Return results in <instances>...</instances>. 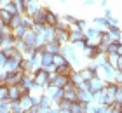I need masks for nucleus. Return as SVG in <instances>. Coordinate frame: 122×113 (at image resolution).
I'll list each match as a JSON object with an SVG mask.
<instances>
[{
    "instance_id": "obj_20",
    "label": "nucleus",
    "mask_w": 122,
    "mask_h": 113,
    "mask_svg": "<svg viewBox=\"0 0 122 113\" xmlns=\"http://www.w3.org/2000/svg\"><path fill=\"white\" fill-rule=\"evenodd\" d=\"M58 23H59V14H58V12H54L52 9H49V7H47V25L56 28Z\"/></svg>"
},
{
    "instance_id": "obj_18",
    "label": "nucleus",
    "mask_w": 122,
    "mask_h": 113,
    "mask_svg": "<svg viewBox=\"0 0 122 113\" xmlns=\"http://www.w3.org/2000/svg\"><path fill=\"white\" fill-rule=\"evenodd\" d=\"M21 87L19 85H10L9 87V103L10 101H19V98H21Z\"/></svg>"
},
{
    "instance_id": "obj_52",
    "label": "nucleus",
    "mask_w": 122,
    "mask_h": 113,
    "mask_svg": "<svg viewBox=\"0 0 122 113\" xmlns=\"http://www.w3.org/2000/svg\"><path fill=\"white\" fill-rule=\"evenodd\" d=\"M61 113H71L70 110H63V111H61Z\"/></svg>"
},
{
    "instance_id": "obj_9",
    "label": "nucleus",
    "mask_w": 122,
    "mask_h": 113,
    "mask_svg": "<svg viewBox=\"0 0 122 113\" xmlns=\"http://www.w3.org/2000/svg\"><path fill=\"white\" fill-rule=\"evenodd\" d=\"M21 77H23V71H21V70L19 71H12V73L9 71L7 78H5V85H7V87H10V85H19Z\"/></svg>"
},
{
    "instance_id": "obj_21",
    "label": "nucleus",
    "mask_w": 122,
    "mask_h": 113,
    "mask_svg": "<svg viewBox=\"0 0 122 113\" xmlns=\"http://www.w3.org/2000/svg\"><path fill=\"white\" fill-rule=\"evenodd\" d=\"M87 108V103H82V101H73L70 106V111L71 113H86Z\"/></svg>"
},
{
    "instance_id": "obj_7",
    "label": "nucleus",
    "mask_w": 122,
    "mask_h": 113,
    "mask_svg": "<svg viewBox=\"0 0 122 113\" xmlns=\"http://www.w3.org/2000/svg\"><path fill=\"white\" fill-rule=\"evenodd\" d=\"M77 99L82 103H91V101H94V94L87 87H79L77 89Z\"/></svg>"
},
{
    "instance_id": "obj_22",
    "label": "nucleus",
    "mask_w": 122,
    "mask_h": 113,
    "mask_svg": "<svg viewBox=\"0 0 122 113\" xmlns=\"http://www.w3.org/2000/svg\"><path fill=\"white\" fill-rule=\"evenodd\" d=\"M79 40H86V33L80 30H70V44H75Z\"/></svg>"
},
{
    "instance_id": "obj_15",
    "label": "nucleus",
    "mask_w": 122,
    "mask_h": 113,
    "mask_svg": "<svg viewBox=\"0 0 122 113\" xmlns=\"http://www.w3.org/2000/svg\"><path fill=\"white\" fill-rule=\"evenodd\" d=\"M19 104H21V108H23L25 111H28L31 106H33V99H31V92L30 94H23L19 98Z\"/></svg>"
},
{
    "instance_id": "obj_2",
    "label": "nucleus",
    "mask_w": 122,
    "mask_h": 113,
    "mask_svg": "<svg viewBox=\"0 0 122 113\" xmlns=\"http://www.w3.org/2000/svg\"><path fill=\"white\" fill-rule=\"evenodd\" d=\"M105 85H107V80H103V78L99 77V75L86 82V87L89 89L92 94H94V92H99V90H103V89H105Z\"/></svg>"
},
{
    "instance_id": "obj_8",
    "label": "nucleus",
    "mask_w": 122,
    "mask_h": 113,
    "mask_svg": "<svg viewBox=\"0 0 122 113\" xmlns=\"http://www.w3.org/2000/svg\"><path fill=\"white\" fill-rule=\"evenodd\" d=\"M31 19L35 25H47V7H40L31 16Z\"/></svg>"
},
{
    "instance_id": "obj_54",
    "label": "nucleus",
    "mask_w": 122,
    "mask_h": 113,
    "mask_svg": "<svg viewBox=\"0 0 122 113\" xmlns=\"http://www.w3.org/2000/svg\"><path fill=\"white\" fill-rule=\"evenodd\" d=\"M119 44H122V37H120V40H119Z\"/></svg>"
},
{
    "instance_id": "obj_41",
    "label": "nucleus",
    "mask_w": 122,
    "mask_h": 113,
    "mask_svg": "<svg viewBox=\"0 0 122 113\" xmlns=\"http://www.w3.org/2000/svg\"><path fill=\"white\" fill-rule=\"evenodd\" d=\"M7 54H5V50H2L0 49V68H4L5 66V63H7Z\"/></svg>"
},
{
    "instance_id": "obj_44",
    "label": "nucleus",
    "mask_w": 122,
    "mask_h": 113,
    "mask_svg": "<svg viewBox=\"0 0 122 113\" xmlns=\"http://www.w3.org/2000/svg\"><path fill=\"white\" fill-rule=\"evenodd\" d=\"M44 70H46L47 73H52V71H56V70H58V66L52 63V64H47V66H44Z\"/></svg>"
},
{
    "instance_id": "obj_3",
    "label": "nucleus",
    "mask_w": 122,
    "mask_h": 113,
    "mask_svg": "<svg viewBox=\"0 0 122 113\" xmlns=\"http://www.w3.org/2000/svg\"><path fill=\"white\" fill-rule=\"evenodd\" d=\"M44 94H47L54 103L63 99V89L61 87H56V85H46L44 87Z\"/></svg>"
},
{
    "instance_id": "obj_19",
    "label": "nucleus",
    "mask_w": 122,
    "mask_h": 113,
    "mask_svg": "<svg viewBox=\"0 0 122 113\" xmlns=\"http://www.w3.org/2000/svg\"><path fill=\"white\" fill-rule=\"evenodd\" d=\"M19 70L23 71V73H33L35 66H33V63H31L30 58H23V61H21V64H19Z\"/></svg>"
},
{
    "instance_id": "obj_28",
    "label": "nucleus",
    "mask_w": 122,
    "mask_h": 113,
    "mask_svg": "<svg viewBox=\"0 0 122 113\" xmlns=\"http://www.w3.org/2000/svg\"><path fill=\"white\" fill-rule=\"evenodd\" d=\"M54 104H56V103H54L47 94H42L40 96V104H38V106H42V108H51V106H54Z\"/></svg>"
},
{
    "instance_id": "obj_13",
    "label": "nucleus",
    "mask_w": 122,
    "mask_h": 113,
    "mask_svg": "<svg viewBox=\"0 0 122 113\" xmlns=\"http://www.w3.org/2000/svg\"><path fill=\"white\" fill-rule=\"evenodd\" d=\"M44 52H51V54H59L61 52V44H58L56 40L47 42L44 45Z\"/></svg>"
},
{
    "instance_id": "obj_45",
    "label": "nucleus",
    "mask_w": 122,
    "mask_h": 113,
    "mask_svg": "<svg viewBox=\"0 0 122 113\" xmlns=\"http://www.w3.org/2000/svg\"><path fill=\"white\" fill-rule=\"evenodd\" d=\"M117 85H122V71H117V75H115V80H113Z\"/></svg>"
},
{
    "instance_id": "obj_31",
    "label": "nucleus",
    "mask_w": 122,
    "mask_h": 113,
    "mask_svg": "<svg viewBox=\"0 0 122 113\" xmlns=\"http://www.w3.org/2000/svg\"><path fill=\"white\" fill-rule=\"evenodd\" d=\"M23 18H25V14H14L12 16V19H10V23H9V26L10 28H16V26H19L21 23H23Z\"/></svg>"
},
{
    "instance_id": "obj_4",
    "label": "nucleus",
    "mask_w": 122,
    "mask_h": 113,
    "mask_svg": "<svg viewBox=\"0 0 122 113\" xmlns=\"http://www.w3.org/2000/svg\"><path fill=\"white\" fill-rule=\"evenodd\" d=\"M54 40L58 44H68L70 42V26H59L56 28V37H54Z\"/></svg>"
},
{
    "instance_id": "obj_24",
    "label": "nucleus",
    "mask_w": 122,
    "mask_h": 113,
    "mask_svg": "<svg viewBox=\"0 0 122 113\" xmlns=\"http://www.w3.org/2000/svg\"><path fill=\"white\" fill-rule=\"evenodd\" d=\"M28 30H30V28L26 26L25 23H21L19 26H16V28H12V35H14L16 38H23V37H25V33L28 31Z\"/></svg>"
},
{
    "instance_id": "obj_11",
    "label": "nucleus",
    "mask_w": 122,
    "mask_h": 113,
    "mask_svg": "<svg viewBox=\"0 0 122 113\" xmlns=\"http://www.w3.org/2000/svg\"><path fill=\"white\" fill-rule=\"evenodd\" d=\"M40 7H42V5L38 4V0H28V2H26V9H25V14H26V16H30V18H31V16L35 14V12H37V10L40 9Z\"/></svg>"
},
{
    "instance_id": "obj_12",
    "label": "nucleus",
    "mask_w": 122,
    "mask_h": 113,
    "mask_svg": "<svg viewBox=\"0 0 122 113\" xmlns=\"http://www.w3.org/2000/svg\"><path fill=\"white\" fill-rule=\"evenodd\" d=\"M92 25H96L101 31H107L108 26H110V23H108V19L105 18V16H96V18L92 19Z\"/></svg>"
},
{
    "instance_id": "obj_48",
    "label": "nucleus",
    "mask_w": 122,
    "mask_h": 113,
    "mask_svg": "<svg viewBox=\"0 0 122 113\" xmlns=\"http://www.w3.org/2000/svg\"><path fill=\"white\" fill-rule=\"evenodd\" d=\"M94 4H96V0H84V5H86V7H92Z\"/></svg>"
},
{
    "instance_id": "obj_23",
    "label": "nucleus",
    "mask_w": 122,
    "mask_h": 113,
    "mask_svg": "<svg viewBox=\"0 0 122 113\" xmlns=\"http://www.w3.org/2000/svg\"><path fill=\"white\" fill-rule=\"evenodd\" d=\"M117 89H119V85L115 82H107V85H105V89H103V92L108 96V98H112L113 99V96H115V92H117Z\"/></svg>"
},
{
    "instance_id": "obj_51",
    "label": "nucleus",
    "mask_w": 122,
    "mask_h": 113,
    "mask_svg": "<svg viewBox=\"0 0 122 113\" xmlns=\"http://www.w3.org/2000/svg\"><path fill=\"white\" fill-rule=\"evenodd\" d=\"M117 54L122 56V44H119V47H117Z\"/></svg>"
},
{
    "instance_id": "obj_43",
    "label": "nucleus",
    "mask_w": 122,
    "mask_h": 113,
    "mask_svg": "<svg viewBox=\"0 0 122 113\" xmlns=\"http://www.w3.org/2000/svg\"><path fill=\"white\" fill-rule=\"evenodd\" d=\"M5 10H7V12H10V14H18V7H16L12 2H10L7 7H5Z\"/></svg>"
},
{
    "instance_id": "obj_35",
    "label": "nucleus",
    "mask_w": 122,
    "mask_h": 113,
    "mask_svg": "<svg viewBox=\"0 0 122 113\" xmlns=\"http://www.w3.org/2000/svg\"><path fill=\"white\" fill-rule=\"evenodd\" d=\"M52 61H54V54H51V52H44L42 54V68L47 66V64H52Z\"/></svg>"
},
{
    "instance_id": "obj_40",
    "label": "nucleus",
    "mask_w": 122,
    "mask_h": 113,
    "mask_svg": "<svg viewBox=\"0 0 122 113\" xmlns=\"http://www.w3.org/2000/svg\"><path fill=\"white\" fill-rule=\"evenodd\" d=\"M0 113H10L9 101H2V99H0Z\"/></svg>"
},
{
    "instance_id": "obj_42",
    "label": "nucleus",
    "mask_w": 122,
    "mask_h": 113,
    "mask_svg": "<svg viewBox=\"0 0 122 113\" xmlns=\"http://www.w3.org/2000/svg\"><path fill=\"white\" fill-rule=\"evenodd\" d=\"M107 19H108V23H110V26H119V25H120L119 18H115V16H110V18H107Z\"/></svg>"
},
{
    "instance_id": "obj_49",
    "label": "nucleus",
    "mask_w": 122,
    "mask_h": 113,
    "mask_svg": "<svg viewBox=\"0 0 122 113\" xmlns=\"http://www.w3.org/2000/svg\"><path fill=\"white\" fill-rule=\"evenodd\" d=\"M117 71H122V56H119V61H117Z\"/></svg>"
},
{
    "instance_id": "obj_53",
    "label": "nucleus",
    "mask_w": 122,
    "mask_h": 113,
    "mask_svg": "<svg viewBox=\"0 0 122 113\" xmlns=\"http://www.w3.org/2000/svg\"><path fill=\"white\" fill-rule=\"evenodd\" d=\"M59 2H61V4H65V2H68V0H59Z\"/></svg>"
},
{
    "instance_id": "obj_36",
    "label": "nucleus",
    "mask_w": 122,
    "mask_h": 113,
    "mask_svg": "<svg viewBox=\"0 0 122 113\" xmlns=\"http://www.w3.org/2000/svg\"><path fill=\"white\" fill-rule=\"evenodd\" d=\"M56 106H58V110L59 111H63V110H70V106H71V103H70V101L68 99H61V101H58V103H56Z\"/></svg>"
},
{
    "instance_id": "obj_46",
    "label": "nucleus",
    "mask_w": 122,
    "mask_h": 113,
    "mask_svg": "<svg viewBox=\"0 0 122 113\" xmlns=\"http://www.w3.org/2000/svg\"><path fill=\"white\" fill-rule=\"evenodd\" d=\"M103 16H105V18H110V16H113V12H112V9H110V7H107V9L103 10Z\"/></svg>"
},
{
    "instance_id": "obj_27",
    "label": "nucleus",
    "mask_w": 122,
    "mask_h": 113,
    "mask_svg": "<svg viewBox=\"0 0 122 113\" xmlns=\"http://www.w3.org/2000/svg\"><path fill=\"white\" fill-rule=\"evenodd\" d=\"M110 35H112V38H113V42H119L120 40V37H122V30L119 26H108V30H107Z\"/></svg>"
},
{
    "instance_id": "obj_30",
    "label": "nucleus",
    "mask_w": 122,
    "mask_h": 113,
    "mask_svg": "<svg viewBox=\"0 0 122 113\" xmlns=\"http://www.w3.org/2000/svg\"><path fill=\"white\" fill-rule=\"evenodd\" d=\"M112 42H113L112 35H110L108 31H101V49L105 50V47H107L108 44H112Z\"/></svg>"
},
{
    "instance_id": "obj_1",
    "label": "nucleus",
    "mask_w": 122,
    "mask_h": 113,
    "mask_svg": "<svg viewBox=\"0 0 122 113\" xmlns=\"http://www.w3.org/2000/svg\"><path fill=\"white\" fill-rule=\"evenodd\" d=\"M98 75L101 77L103 80H107V82H113L115 80V75H117V68L107 61V63H103L101 66L98 68Z\"/></svg>"
},
{
    "instance_id": "obj_17",
    "label": "nucleus",
    "mask_w": 122,
    "mask_h": 113,
    "mask_svg": "<svg viewBox=\"0 0 122 113\" xmlns=\"http://www.w3.org/2000/svg\"><path fill=\"white\" fill-rule=\"evenodd\" d=\"M42 35H44V38H46V42H52L54 37H56V28L46 25V26H44V30H42Z\"/></svg>"
},
{
    "instance_id": "obj_39",
    "label": "nucleus",
    "mask_w": 122,
    "mask_h": 113,
    "mask_svg": "<svg viewBox=\"0 0 122 113\" xmlns=\"http://www.w3.org/2000/svg\"><path fill=\"white\" fill-rule=\"evenodd\" d=\"M113 103H117V104H122V85H119L117 92H115V96H113Z\"/></svg>"
},
{
    "instance_id": "obj_25",
    "label": "nucleus",
    "mask_w": 122,
    "mask_h": 113,
    "mask_svg": "<svg viewBox=\"0 0 122 113\" xmlns=\"http://www.w3.org/2000/svg\"><path fill=\"white\" fill-rule=\"evenodd\" d=\"M68 82H70V77H66V75H59V73H58L56 78H54V82L51 84V85H56V87H61V89H63Z\"/></svg>"
},
{
    "instance_id": "obj_34",
    "label": "nucleus",
    "mask_w": 122,
    "mask_h": 113,
    "mask_svg": "<svg viewBox=\"0 0 122 113\" xmlns=\"http://www.w3.org/2000/svg\"><path fill=\"white\" fill-rule=\"evenodd\" d=\"M9 108H10V113H25V110L21 108V104H19V101H10Z\"/></svg>"
},
{
    "instance_id": "obj_6",
    "label": "nucleus",
    "mask_w": 122,
    "mask_h": 113,
    "mask_svg": "<svg viewBox=\"0 0 122 113\" xmlns=\"http://www.w3.org/2000/svg\"><path fill=\"white\" fill-rule=\"evenodd\" d=\"M33 82L38 84V85H42V87H46L47 85V71L44 70V68L33 70Z\"/></svg>"
},
{
    "instance_id": "obj_29",
    "label": "nucleus",
    "mask_w": 122,
    "mask_h": 113,
    "mask_svg": "<svg viewBox=\"0 0 122 113\" xmlns=\"http://www.w3.org/2000/svg\"><path fill=\"white\" fill-rule=\"evenodd\" d=\"M52 63L56 64V66H66V64L70 63V61H68V59H66L63 54L59 52V54H54V61H52Z\"/></svg>"
},
{
    "instance_id": "obj_5",
    "label": "nucleus",
    "mask_w": 122,
    "mask_h": 113,
    "mask_svg": "<svg viewBox=\"0 0 122 113\" xmlns=\"http://www.w3.org/2000/svg\"><path fill=\"white\" fill-rule=\"evenodd\" d=\"M103 52V49H101V45H87V47L82 50V54L87 58V61H92V59H96L99 54Z\"/></svg>"
},
{
    "instance_id": "obj_14",
    "label": "nucleus",
    "mask_w": 122,
    "mask_h": 113,
    "mask_svg": "<svg viewBox=\"0 0 122 113\" xmlns=\"http://www.w3.org/2000/svg\"><path fill=\"white\" fill-rule=\"evenodd\" d=\"M79 71L82 73V77L86 78V82H87V80H91V78H94V77H98V70L91 68L89 64H87V66H84V68H80Z\"/></svg>"
},
{
    "instance_id": "obj_16",
    "label": "nucleus",
    "mask_w": 122,
    "mask_h": 113,
    "mask_svg": "<svg viewBox=\"0 0 122 113\" xmlns=\"http://www.w3.org/2000/svg\"><path fill=\"white\" fill-rule=\"evenodd\" d=\"M19 64H21V61L19 59H16V58H9L7 59V63H5L4 66V70H7V71H19Z\"/></svg>"
},
{
    "instance_id": "obj_26",
    "label": "nucleus",
    "mask_w": 122,
    "mask_h": 113,
    "mask_svg": "<svg viewBox=\"0 0 122 113\" xmlns=\"http://www.w3.org/2000/svg\"><path fill=\"white\" fill-rule=\"evenodd\" d=\"M23 40L26 42V45H31V47H35V42H37V33H33V30H28L25 33ZM37 49V47H35Z\"/></svg>"
},
{
    "instance_id": "obj_10",
    "label": "nucleus",
    "mask_w": 122,
    "mask_h": 113,
    "mask_svg": "<svg viewBox=\"0 0 122 113\" xmlns=\"http://www.w3.org/2000/svg\"><path fill=\"white\" fill-rule=\"evenodd\" d=\"M70 80L73 82V85L79 89V87H86V78L82 77V73L79 71V70H75L73 73L70 75Z\"/></svg>"
},
{
    "instance_id": "obj_37",
    "label": "nucleus",
    "mask_w": 122,
    "mask_h": 113,
    "mask_svg": "<svg viewBox=\"0 0 122 113\" xmlns=\"http://www.w3.org/2000/svg\"><path fill=\"white\" fill-rule=\"evenodd\" d=\"M117 47H119V42H112V44H108L107 47H105V52L107 54H115L117 52Z\"/></svg>"
},
{
    "instance_id": "obj_33",
    "label": "nucleus",
    "mask_w": 122,
    "mask_h": 113,
    "mask_svg": "<svg viewBox=\"0 0 122 113\" xmlns=\"http://www.w3.org/2000/svg\"><path fill=\"white\" fill-rule=\"evenodd\" d=\"M12 16H14V14L7 12L5 9H0V21H2V23H5V25H9V23H10V19H12Z\"/></svg>"
},
{
    "instance_id": "obj_32",
    "label": "nucleus",
    "mask_w": 122,
    "mask_h": 113,
    "mask_svg": "<svg viewBox=\"0 0 122 113\" xmlns=\"http://www.w3.org/2000/svg\"><path fill=\"white\" fill-rule=\"evenodd\" d=\"M14 47L18 49L21 54H25V52H26V49H28V45H26V42L23 40V38H16V44H14Z\"/></svg>"
},
{
    "instance_id": "obj_47",
    "label": "nucleus",
    "mask_w": 122,
    "mask_h": 113,
    "mask_svg": "<svg viewBox=\"0 0 122 113\" xmlns=\"http://www.w3.org/2000/svg\"><path fill=\"white\" fill-rule=\"evenodd\" d=\"M10 2H12V0H0V9H5Z\"/></svg>"
},
{
    "instance_id": "obj_50",
    "label": "nucleus",
    "mask_w": 122,
    "mask_h": 113,
    "mask_svg": "<svg viewBox=\"0 0 122 113\" xmlns=\"http://www.w3.org/2000/svg\"><path fill=\"white\" fill-rule=\"evenodd\" d=\"M98 4H99V7H103V9H107V7H108V0H99Z\"/></svg>"
},
{
    "instance_id": "obj_38",
    "label": "nucleus",
    "mask_w": 122,
    "mask_h": 113,
    "mask_svg": "<svg viewBox=\"0 0 122 113\" xmlns=\"http://www.w3.org/2000/svg\"><path fill=\"white\" fill-rule=\"evenodd\" d=\"M0 99L9 101V87L7 85H0Z\"/></svg>"
}]
</instances>
